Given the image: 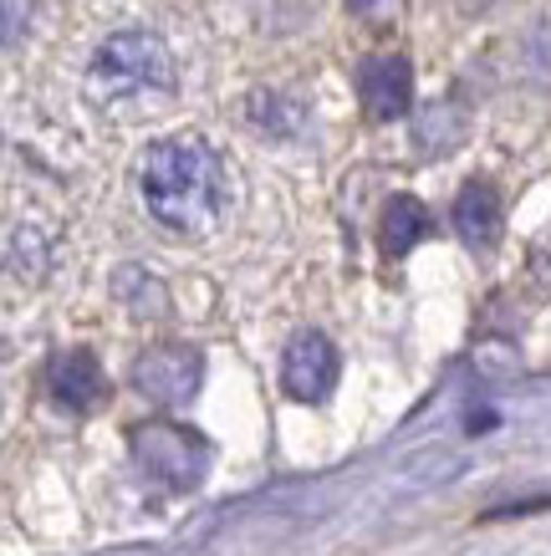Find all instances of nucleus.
<instances>
[{
    "instance_id": "1",
    "label": "nucleus",
    "mask_w": 551,
    "mask_h": 556,
    "mask_svg": "<svg viewBox=\"0 0 551 556\" xmlns=\"http://www.w3.org/2000/svg\"><path fill=\"white\" fill-rule=\"evenodd\" d=\"M138 194L168 230H210L225 210V169L204 138H164L138 164Z\"/></svg>"
},
{
    "instance_id": "2",
    "label": "nucleus",
    "mask_w": 551,
    "mask_h": 556,
    "mask_svg": "<svg viewBox=\"0 0 551 556\" xmlns=\"http://www.w3.org/2000/svg\"><path fill=\"white\" fill-rule=\"evenodd\" d=\"M87 87L98 98H128V92H174V56L153 31H117L92 56Z\"/></svg>"
},
{
    "instance_id": "3",
    "label": "nucleus",
    "mask_w": 551,
    "mask_h": 556,
    "mask_svg": "<svg viewBox=\"0 0 551 556\" xmlns=\"http://www.w3.org/2000/svg\"><path fill=\"white\" fill-rule=\"evenodd\" d=\"M128 450H134L138 470L159 480L168 490H200L204 470H210V439H200L189 424H138L134 434H128Z\"/></svg>"
},
{
    "instance_id": "4",
    "label": "nucleus",
    "mask_w": 551,
    "mask_h": 556,
    "mask_svg": "<svg viewBox=\"0 0 551 556\" xmlns=\"http://www.w3.org/2000/svg\"><path fill=\"white\" fill-rule=\"evenodd\" d=\"M204 383V353L189 342H164L134 363V388L159 408H189Z\"/></svg>"
},
{
    "instance_id": "5",
    "label": "nucleus",
    "mask_w": 551,
    "mask_h": 556,
    "mask_svg": "<svg viewBox=\"0 0 551 556\" xmlns=\"http://www.w3.org/2000/svg\"><path fill=\"white\" fill-rule=\"evenodd\" d=\"M337 372H342L337 348L322 338V332L291 338V348H286V357H281V383L291 399H301V404H322V399L337 388Z\"/></svg>"
},
{
    "instance_id": "6",
    "label": "nucleus",
    "mask_w": 551,
    "mask_h": 556,
    "mask_svg": "<svg viewBox=\"0 0 551 556\" xmlns=\"http://www.w3.org/2000/svg\"><path fill=\"white\" fill-rule=\"evenodd\" d=\"M358 98L373 123H393L414 108V67L409 56H367L358 67Z\"/></svg>"
},
{
    "instance_id": "7",
    "label": "nucleus",
    "mask_w": 551,
    "mask_h": 556,
    "mask_svg": "<svg viewBox=\"0 0 551 556\" xmlns=\"http://www.w3.org/2000/svg\"><path fill=\"white\" fill-rule=\"evenodd\" d=\"M47 388L62 408L92 414V408L108 399V372H102V363L87 353V348H67V353H57L47 363Z\"/></svg>"
},
{
    "instance_id": "8",
    "label": "nucleus",
    "mask_w": 551,
    "mask_h": 556,
    "mask_svg": "<svg viewBox=\"0 0 551 556\" xmlns=\"http://www.w3.org/2000/svg\"><path fill=\"white\" fill-rule=\"evenodd\" d=\"M501 225H505V200L496 185L485 179H469L454 200V236L465 240L469 251H490L501 240Z\"/></svg>"
},
{
    "instance_id": "9",
    "label": "nucleus",
    "mask_w": 551,
    "mask_h": 556,
    "mask_svg": "<svg viewBox=\"0 0 551 556\" xmlns=\"http://www.w3.org/2000/svg\"><path fill=\"white\" fill-rule=\"evenodd\" d=\"M435 236V215L414 200V194H393L384 204V225H378V240H384V255H409L418 240Z\"/></svg>"
},
{
    "instance_id": "10",
    "label": "nucleus",
    "mask_w": 551,
    "mask_h": 556,
    "mask_svg": "<svg viewBox=\"0 0 551 556\" xmlns=\"http://www.w3.org/2000/svg\"><path fill=\"white\" fill-rule=\"evenodd\" d=\"M531 276H536V287L551 296V240H541L531 251Z\"/></svg>"
},
{
    "instance_id": "11",
    "label": "nucleus",
    "mask_w": 551,
    "mask_h": 556,
    "mask_svg": "<svg viewBox=\"0 0 551 556\" xmlns=\"http://www.w3.org/2000/svg\"><path fill=\"white\" fill-rule=\"evenodd\" d=\"M358 16H373V11H384V0H348Z\"/></svg>"
}]
</instances>
